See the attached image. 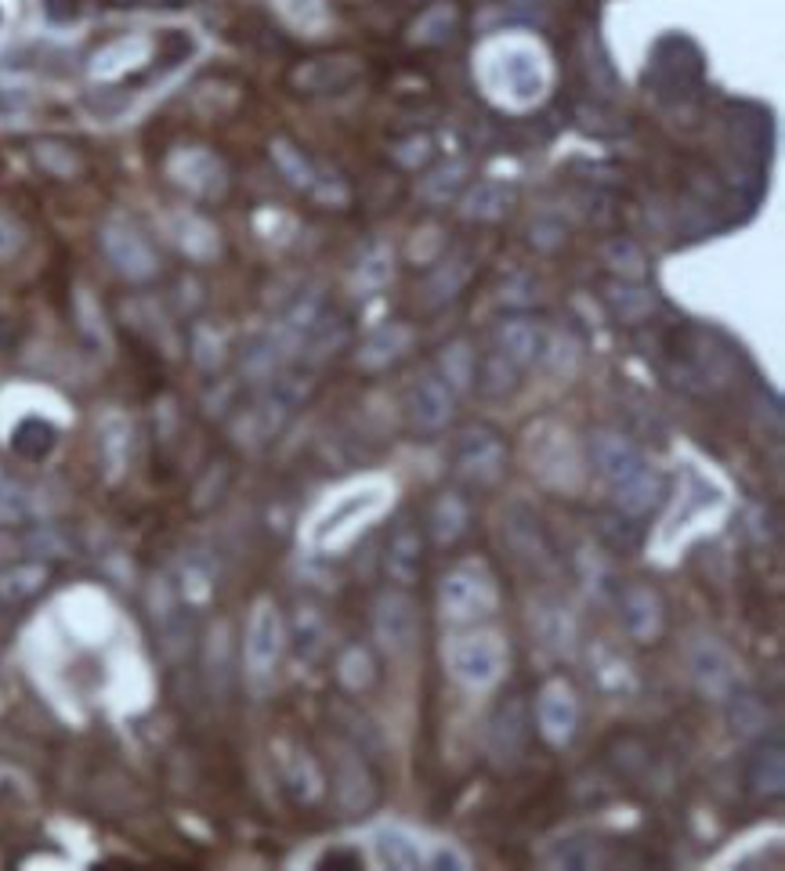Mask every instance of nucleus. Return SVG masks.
Listing matches in <instances>:
<instances>
[{"label":"nucleus","instance_id":"nucleus-1","mask_svg":"<svg viewBox=\"0 0 785 871\" xmlns=\"http://www.w3.org/2000/svg\"><path fill=\"white\" fill-rule=\"evenodd\" d=\"M525 460L528 471L551 489H579L583 481V460L572 438L554 423H540L525 434Z\"/></svg>","mask_w":785,"mask_h":871},{"label":"nucleus","instance_id":"nucleus-2","mask_svg":"<svg viewBox=\"0 0 785 871\" xmlns=\"http://www.w3.org/2000/svg\"><path fill=\"white\" fill-rule=\"evenodd\" d=\"M503 644L492 633H478V637H452L446 644V669L452 680H460L463 688L471 691H485L503 676Z\"/></svg>","mask_w":785,"mask_h":871},{"label":"nucleus","instance_id":"nucleus-3","mask_svg":"<svg viewBox=\"0 0 785 871\" xmlns=\"http://www.w3.org/2000/svg\"><path fill=\"white\" fill-rule=\"evenodd\" d=\"M438 600H442L446 619L452 622L482 619V615L496 611V583L482 565H460L442 579Z\"/></svg>","mask_w":785,"mask_h":871},{"label":"nucleus","instance_id":"nucleus-4","mask_svg":"<svg viewBox=\"0 0 785 871\" xmlns=\"http://www.w3.org/2000/svg\"><path fill=\"white\" fill-rule=\"evenodd\" d=\"M374 633L388 654H409L420 637V611L409 594L388 589L374 605Z\"/></svg>","mask_w":785,"mask_h":871},{"label":"nucleus","instance_id":"nucleus-5","mask_svg":"<svg viewBox=\"0 0 785 871\" xmlns=\"http://www.w3.org/2000/svg\"><path fill=\"white\" fill-rule=\"evenodd\" d=\"M691 676H695L702 694L724 702L739 688V662L731 659V651L716 644V640H702V644H695V651H691Z\"/></svg>","mask_w":785,"mask_h":871},{"label":"nucleus","instance_id":"nucleus-6","mask_svg":"<svg viewBox=\"0 0 785 871\" xmlns=\"http://www.w3.org/2000/svg\"><path fill=\"white\" fill-rule=\"evenodd\" d=\"M590 455H594V463H597V471L605 474V481L611 489H627L630 481H637L645 471H651V466L645 463V455L637 452L627 438H619V434H594L590 438Z\"/></svg>","mask_w":785,"mask_h":871},{"label":"nucleus","instance_id":"nucleus-7","mask_svg":"<svg viewBox=\"0 0 785 871\" xmlns=\"http://www.w3.org/2000/svg\"><path fill=\"white\" fill-rule=\"evenodd\" d=\"M536 720H540V734L547 738L551 745H568L572 734H576V723H579V702L576 694H572L568 683L554 680L547 688L540 691V702H536Z\"/></svg>","mask_w":785,"mask_h":871},{"label":"nucleus","instance_id":"nucleus-8","mask_svg":"<svg viewBox=\"0 0 785 871\" xmlns=\"http://www.w3.org/2000/svg\"><path fill=\"white\" fill-rule=\"evenodd\" d=\"M457 471L468 478V481H478V485H489V481H496L500 471H503V445L496 434L489 431H468L460 438V449H457Z\"/></svg>","mask_w":785,"mask_h":871},{"label":"nucleus","instance_id":"nucleus-9","mask_svg":"<svg viewBox=\"0 0 785 871\" xmlns=\"http://www.w3.org/2000/svg\"><path fill=\"white\" fill-rule=\"evenodd\" d=\"M283 651V626H279V615L272 605H261L250 619V640H247V659L254 676H269L272 665Z\"/></svg>","mask_w":785,"mask_h":871},{"label":"nucleus","instance_id":"nucleus-10","mask_svg":"<svg viewBox=\"0 0 785 871\" xmlns=\"http://www.w3.org/2000/svg\"><path fill=\"white\" fill-rule=\"evenodd\" d=\"M406 409H409V420L417 423L420 431H438V427H446L449 412H452L449 387L435 377H417L406 395Z\"/></svg>","mask_w":785,"mask_h":871},{"label":"nucleus","instance_id":"nucleus-11","mask_svg":"<svg viewBox=\"0 0 785 871\" xmlns=\"http://www.w3.org/2000/svg\"><path fill=\"white\" fill-rule=\"evenodd\" d=\"M380 506H384V489L352 492L348 500H341L334 511L323 517V525H318V543L329 546L341 532H348L352 525H358V521H363L366 514H377Z\"/></svg>","mask_w":785,"mask_h":871},{"label":"nucleus","instance_id":"nucleus-12","mask_svg":"<svg viewBox=\"0 0 785 871\" xmlns=\"http://www.w3.org/2000/svg\"><path fill=\"white\" fill-rule=\"evenodd\" d=\"M522 748H525V709L522 702H511L500 709L489 727V756L503 767V763H514L522 756Z\"/></svg>","mask_w":785,"mask_h":871},{"label":"nucleus","instance_id":"nucleus-13","mask_svg":"<svg viewBox=\"0 0 785 871\" xmlns=\"http://www.w3.org/2000/svg\"><path fill=\"white\" fill-rule=\"evenodd\" d=\"M622 626L630 629V637L637 640H651L662 626V605L651 589H627L622 597Z\"/></svg>","mask_w":785,"mask_h":871},{"label":"nucleus","instance_id":"nucleus-14","mask_svg":"<svg viewBox=\"0 0 785 871\" xmlns=\"http://www.w3.org/2000/svg\"><path fill=\"white\" fill-rule=\"evenodd\" d=\"M503 84H507V91L517 102L536 98L543 91L540 59L532 55V51H522V48L507 51V59H503Z\"/></svg>","mask_w":785,"mask_h":871},{"label":"nucleus","instance_id":"nucleus-15","mask_svg":"<svg viewBox=\"0 0 785 871\" xmlns=\"http://www.w3.org/2000/svg\"><path fill=\"white\" fill-rule=\"evenodd\" d=\"M409 340H412V333H409L402 323L384 326V329H377L374 337L366 340L363 351H358V366H363V369H384V366H391L395 358H402Z\"/></svg>","mask_w":785,"mask_h":871},{"label":"nucleus","instance_id":"nucleus-16","mask_svg":"<svg viewBox=\"0 0 785 871\" xmlns=\"http://www.w3.org/2000/svg\"><path fill=\"white\" fill-rule=\"evenodd\" d=\"M496 344H500V355L507 358L511 366H525V361H532L540 351V329L532 326L528 318H511V323L500 326Z\"/></svg>","mask_w":785,"mask_h":871},{"label":"nucleus","instance_id":"nucleus-17","mask_svg":"<svg viewBox=\"0 0 785 871\" xmlns=\"http://www.w3.org/2000/svg\"><path fill=\"white\" fill-rule=\"evenodd\" d=\"M374 839H377V853H380L384 864H391V868H420V864H428V861H423V850H420L417 836L406 832V828H380Z\"/></svg>","mask_w":785,"mask_h":871},{"label":"nucleus","instance_id":"nucleus-18","mask_svg":"<svg viewBox=\"0 0 785 871\" xmlns=\"http://www.w3.org/2000/svg\"><path fill=\"white\" fill-rule=\"evenodd\" d=\"M463 528H468V506H463L460 495H442V500L435 503L431 511V535L438 546H449L457 543Z\"/></svg>","mask_w":785,"mask_h":871},{"label":"nucleus","instance_id":"nucleus-19","mask_svg":"<svg viewBox=\"0 0 785 871\" xmlns=\"http://www.w3.org/2000/svg\"><path fill=\"white\" fill-rule=\"evenodd\" d=\"M341 802L348 810H366L374 802V781H369L363 763L352 756L341 759Z\"/></svg>","mask_w":785,"mask_h":871},{"label":"nucleus","instance_id":"nucleus-20","mask_svg":"<svg viewBox=\"0 0 785 871\" xmlns=\"http://www.w3.org/2000/svg\"><path fill=\"white\" fill-rule=\"evenodd\" d=\"M388 568L398 583H412L420 571V535L417 532H398L388 546Z\"/></svg>","mask_w":785,"mask_h":871},{"label":"nucleus","instance_id":"nucleus-21","mask_svg":"<svg viewBox=\"0 0 785 871\" xmlns=\"http://www.w3.org/2000/svg\"><path fill=\"white\" fill-rule=\"evenodd\" d=\"M750 785L756 788L761 796H778L782 785H785V774H782V748L778 742L771 748H761V753L753 756V767H750Z\"/></svg>","mask_w":785,"mask_h":871},{"label":"nucleus","instance_id":"nucleus-22","mask_svg":"<svg viewBox=\"0 0 785 871\" xmlns=\"http://www.w3.org/2000/svg\"><path fill=\"white\" fill-rule=\"evenodd\" d=\"M374 659H369L366 648H348L341 654L337 662V680L344 683L348 691H366L369 683H374Z\"/></svg>","mask_w":785,"mask_h":871},{"label":"nucleus","instance_id":"nucleus-23","mask_svg":"<svg viewBox=\"0 0 785 871\" xmlns=\"http://www.w3.org/2000/svg\"><path fill=\"white\" fill-rule=\"evenodd\" d=\"M507 199H511L507 189H500V185H492V181H482L468 199H463V213H468V218H478V221H492L503 213Z\"/></svg>","mask_w":785,"mask_h":871},{"label":"nucleus","instance_id":"nucleus-24","mask_svg":"<svg viewBox=\"0 0 785 871\" xmlns=\"http://www.w3.org/2000/svg\"><path fill=\"white\" fill-rule=\"evenodd\" d=\"M522 517L525 521H507V535H511V546L517 549L522 557H547V543H543V532H540V521L532 517L525 506H522Z\"/></svg>","mask_w":785,"mask_h":871},{"label":"nucleus","instance_id":"nucleus-25","mask_svg":"<svg viewBox=\"0 0 785 871\" xmlns=\"http://www.w3.org/2000/svg\"><path fill=\"white\" fill-rule=\"evenodd\" d=\"M442 377L449 380L452 391H463L474 380V355L468 344H449L442 351Z\"/></svg>","mask_w":785,"mask_h":871},{"label":"nucleus","instance_id":"nucleus-26","mask_svg":"<svg viewBox=\"0 0 785 871\" xmlns=\"http://www.w3.org/2000/svg\"><path fill=\"white\" fill-rule=\"evenodd\" d=\"M619 506L627 514H645L651 503H656V495H659V474L656 471H645L637 481H630L627 489H619Z\"/></svg>","mask_w":785,"mask_h":871},{"label":"nucleus","instance_id":"nucleus-27","mask_svg":"<svg viewBox=\"0 0 785 871\" xmlns=\"http://www.w3.org/2000/svg\"><path fill=\"white\" fill-rule=\"evenodd\" d=\"M452 25H457V11L449 4H438L417 22V40L420 44H446L452 36Z\"/></svg>","mask_w":785,"mask_h":871},{"label":"nucleus","instance_id":"nucleus-28","mask_svg":"<svg viewBox=\"0 0 785 871\" xmlns=\"http://www.w3.org/2000/svg\"><path fill=\"white\" fill-rule=\"evenodd\" d=\"M51 445H55V431L44 423V420H25L15 434V449L22 455H30V460H40Z\"/></svg>","mask_w":785,"mask_h":871},{"label":"nucleus","instance_id":"nucleus-29","mask_svg":"<svg viewBox=\"0 0 785 871\" xmlns=\"http://www.w3.org/2000/svg\"><path fill=\"white\" fill-rule=\"evenodd\" d=\"M460 185H463V167L460 164L442 167L423 181V199H431V203H449V199L460 192Z\"/></svg>","mask_w":785,"mask_h":871},{"label":"nucleus","instance_id":"nucleus-30","mask_svg":"<svg viewBox=\"0 0 785 871\" xmlns=\"http://www.w3.org/2000/svg\"><path fill=\"white\" fill-rule=\"evenodd\" d=\"M514 369H517V366H511V361L503 358V355H492V358L485 361V372H482V391H485V395L511 391V387H514Z\"/></svg>","mask_w":785,"mask_h":871},{"label":"nucleus","instance_id":"nucleus-31","mask_svg":"<svg viewBox=\"0 0 785 871\" xmlns=\"http://www.w3.org/2000/svg\"><path fill=\"white\" fill-rule=\"evenodd\" d=\"M391 272H395L391 253H388V250H374V253L366 258V264L358 267V283H363L366 290H377V286L388 283Z\"/></svg>","mask_w":785,"mask_h":871},{"label":"nucleus","instance_id":"nucleus-32","mask_svg":"<svg viewBox=\"0 0 785 871\" xmlns=\"http://www.w3.org/2000/svg\"><path fill=\"white\" fill-rule=\"evenodd\" d=\"M40 579H44V571H40V568L8 571V575H0V594H4V597H25V594H33V589L40 586Z\"/></svg>","mask_w":785,"mask_h":871},{"label":"nucleus","instance_id":"nucleus-33","mask_svg":"<svg viewBox=\"0 0 785 871\" xmlns=\"http://www.w3.org/2000/svg\"><path fill=\"white\" fill-rule=\"evenodd\" d=\"M272 156L279 159V164H283V170L290 174V181H294V185H312V181H315L308 164H304V159H301L294 149H290L286 141H275V145H272Z\"/></svg>","mask_w":785,"mask_h":871},{"label":"nucleus","instance_id":"nucleus-34","mask_svg":"<svg viewBox=\"0 0 785 871\" xmlns=\"http://www.w3.org/2000/svg\"><path fill=\"white\" fill-rule=\"evenodd\" d=\"M611 301H616V307L627 318L645 315V312H651V304H656L645 290H619V293H611Z\"/></svg>","mask_w":785,"mask_h":871},{"label":"nucleus","instance_id":"nucleus-35","mask_svg":"<svg viewBox=\"0 0 785 871\" xmlns=\"http://www.w3.org/2000/svg\"><path fill=\"white\" fill-rule=\"evenodd\" d=\"M735 699V694H731ZM735 727L739 731H746V723H753V731H761L764 727V713H761V705H756L753 699H735Z\"/></svg>","mask_w":785,"mask_h":871},{"label":"nucleus","instance_id":"nucleus-36","mask_svg":"<svg viewBox=\"0 0 785 871\" xmlns=\"http://www.w3.org/2000/svg\"><path fill=\"white\" fill-rule=\"evenodd\" d=\"M44 8L55 22H65L76 15V0H44Z\"/></svg>","mask_w":785,"mask_h":871},{"label":"nucleus","instance_id":"nucleus-37","mask_svg":"<svg viewBox=\"0 0 785 871\" xmlns=\"http://www.w3.org/2000/svg\"><path fill=\"white\" fill-rule=\"evenodd\" d=\"M318 864H363V857H358V853H344V850H329Z\"/></svg>","mask_w":785,"mask_h":871},{"label":"nucleus","instance_id":"nucleus-38","mask_svg":"<svg viewBox=\"0 0 785 871\" xmlns=\"http://www.w3.org/2000/svg\"><path fill=\"white\" fill-rule=\"evenodd\" d=\"M102 4H109V8H138L142 0H102Z\"/></svg>","mask_w":785,"mask_h":871},{"label":"nucleus","instance_id":"nucleus-39","mask_svg":"<svg viewBox=\"0 0 785 871\" xmlns=\"http://www.w3.org/2000/svg\"><path fill=\"white\" fill-rule=\"evenodd\" d=\"M167 4H170V8H178V4H185V0H167Z\"/></svg>","mask_w":785,"mask_h":871}]
</instances>
